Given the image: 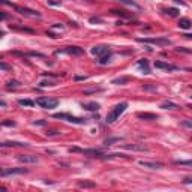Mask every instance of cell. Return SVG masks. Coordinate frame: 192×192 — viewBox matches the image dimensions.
<instances>
[{"label":"cell","instance_id":"obj_16","mask_svg":"<svg viewBox=\"0 0 192 192\" xmlns=\"http://www.w3.org/2000/svg\"><path fill=\"white\" fill-rule=\"evenodd\" d=\"M179 27L180 29H191V20L189 18H182L180 21H179Z\"/></svg>","mask_w":192,"mask_h":192},{"label":"cell","instance_id":"obj_4","mask_svg":"<svg viewBox=\"0 0 192 192\" xmlns=\"http://www.w3.org/2000/svg\"><path fill=\"white\" fill-rule=\"evenodd\" d=\"M17 12H20L21 15L24 17H30V18H41V12L35 11V9H29V8H23V6H18V5H14L12 6Z\"/></svg>","mask_w":192,"mask_h":192},{"label":"cell","instance_id":"obj_26","mask_svg":"<svg viewBox=\"0 0 192 192\" xmlns=\"http://www.w3.org/2000/svg\"><path fill=\"white\" fill-rule=\"evenodd\" d=\"M8 87H20V83L18 81H8Z\"/></svg>","mask_w":192,"mask_h":192},{"label":"cell","instance_id":"obj_8","mask_svg":"<svg viewBox=\"0 0 192 192\" xmlns=\"http://www.w3.org/2000/svg\"><path fill=\"white\" fill-rule=\"evenodd\" d=\"M62 53L72 54V56H81V54H84V50L80 48V47H66V48L62 50Z\"/></svg>","mask_w":192,"mask_h":192},{"label":"cell","instance_id":"obj_27","mask_svg":"<svg viewBox=\"0 0 192 192\" xmlns=\"http://www.w3.org/2000/svg\"><path fill=\"white\" fill-rule=\"evenodd\" d=\"M0 69L2 71H11V66L6 65V63H0Z\"/></svg>","mask_w":192,"mask_h":192},{"label":"cell","instance_id":"obj_33","mask_svg":"<svg viewBox=\"0 0 192 192\" xmlns=\"http://www.w3.org/2000/svg\"><path fill=\"white\" fill-rule=\"evenodd\" d=\"M101 18H90V23H101Z\"/></svg>","mask_w":192,"mask_h":192},{"label":"cell","instance_id":"obj_15","mask_svg":"<svg viewBox=\"0 0 192 192\" xmlns=\"http://www.w3.org/2000/svg\"><path fill=\"white\" fill-rule=\"evenodd\" d=\"M138 68H141V69L144 71V74H149V72H150V69H149V62H147L146 59L138 60Z\"/></svg>","mask_w":192,"mask_h":192},{"label":"cell","instance_id":"obj_10","mask_svg":"<svg viewBox=\"0 0 192 192\" xmlns=\"http://www.w3.org/2000/svg\"><path fill=\"white\" fill-rule=\"evenodd\" d=\"M155 68L158 69H164V71H177V66L165 63V62H155Z\"/></svg>","mask_w":192,"mask_h":192},{"label":"cell","instance_id":"obj_1","mask_svg":"<svg viewBox=\"0 0 192 192\" xmlns=\"http://www.w3.org/2000/svg\"><path fill=\"white\" fill-rule=\"evenodd\" d=\"M126 108H128V102H120V104H117V105L108 113V116H107V123H114V122L125 113Z\"/></svg>","mask_w":192,"mask_h":192},{"label":"cell","instance_id":"obj_18","mask_svg":"<svg viewBox=\"0 0 192 192\" xmlns=\"http://www.w3.org/2000/svg\"><path fill=\"white\" fill-rule=\"evenodd\" d=\"M138 117L140 119H144V120H156L158 119L156 114H150V113H140Z\"/></svg>","mask_w":192,"mask_h":192},{"label":"cell","instance_id":"obj_22","mask_svg":"<svg viewBox=\"0 0 192 192\" xmlns=\"http://www.w3.org/2000/svg\"><path fill=\"white\" fill-rule=\"evenodd\" d=\"M125 147H126V149H131V150H141V152H143V150H147L144 146H137V144H132V146H125Z\"/></svg>","mask_w":192,"mask_h":192},{"label":"cell","instance_id":"obj_28","mask_svg":"<svg viewBox=\"0 0 192 192\" xmlns=\"http://www.w3.org/2000/svg\"><path fill=\"white\" fill-rule=\"evenodd\" d=\"M116 141H120V138H110V140L105 141V146H110L111 143H116Z\"/></svg>","mask_w":192,"mask_h":192},{"label":"cell","instance_id":"obj_12","mask_svg":"<svg viewBox=\"0 0 192 192\" xmlns=\"http://www.w3.org/2000/svg\"><path fill=\"white\" fill-rule=\"evenodd\" d=\"M26 143H18V141H6L0 143V147H26Z\"/></svg>","mask_w":192,"mask_h":192},{"label":"cell","instance_id":"obj_25","mask_svg":"<svg viewBox=\"0 0 192 192\" xmlns=\"http://www.w3.org/2000/svg\"><path fill=\"white\" fill-rule=\"evenodd\" d=\"M102 89H99V87H96V89H86L84 90V95H90V93H96V92H101Z\"/></svg>","mask_w":192,"mask_h":192},{"label":"cell","instance_id":"obj_37","mask_svg":"<svg viewBox=\"0 0 192 192\" xmlns=\"http://www.w3.org/2000/svg\"><path fill=\"white\" fill-rule=\"evenodd\" d=\"M179 51H183V53H191V50H186V48H179Z\"/></svg>","mask_w":192,"mask_h":192},{"label":"cell","instance_id":"obj_35","mask_svg":"<svg viewBox=\"0 0 192 192\" xmlns=\"http://www.w3.org/2000/svg\"><path fill=\"white\" fill-rule=\"evenodd\" d=\"M50 5H60V2H54V0H48Z\"/></svg>","mask_w":192,"mask_h":192},{"label":"cell","instance_id":"obj_29","mask_svg":"<svg viewBox=\"0 0 192 192\" xmlns=\"http://www.w3.org/2000/svg\"><path fill=\"white\" fill-rule=\"evenodd\" d=\"M0 5H6V6H14V3L8 2V0H0Z\"/></svg>","mask_w":192,"mask_h":192},{"label":"cell","instance_id":"obj_19","mask_svg":"<svg viewBox=\"0 0 192 192\" xmlns=\"http://www.w3.org/2000/svg\"><path fill=\"white\" fill-rule=\"evenodd\" d=\"M110 57H111V53H110V54H105V56H101L99 60H98V63H99V65H107V63L110 62Z\"/></svg>","mask_w":192,"mask_h":192},{"label":"cell","instance_id":"obj_23","mask_svg":"<svg viewBox=\"0 0 192 192\" xmlns=\"http://www.w3.org/2000/svg\"><path fill=\"white\" fill-rule=\"evenodd\" d=\"M119 2H122V3H125V5H129V6H132V8H135V9H140V6H138L137 3L131 2V0H119Z\"/></svg>","mask_w":192,"mask_h":192},{"label":"cell","instance_id":"obj_34","mask_svg":"<svg viewBox=\"0 0 192 192\" xmlns=\"http://www.w3.org/2000/svg\"><path fill=\"white\" fill-rule=\"evenodd\" d=\"M146 90H156V87H152V86H144Z\"/></svg>","mask_w":192,"mask_h":192},{"label":"cell","instance_id":"obj_31","mask_svg":"<svg viewBox=\"0 0 192 192\" xmlns=\"http://www.w3.org/2000/svg\"><path fill=\"white\" fill-rule=\"evenodd\" d=\"M176 164H180V165H191V161H176Z\"/></svg>","mask_w":192,"mask_h":192},{"label":"cell","instance_id":"obj_24","mask_svg":"<svg viewBox=\"0 0 192 192\" xmlns=\"http://www.w3.org/2000/svg\"><path fill=\"white\" fill-rule=\"evenodd\" d=\"M165 12H167V14H168L170 17H177V15H179V11H177L176 8H171V9H167Z\"/></svg>","mask_w":192,"mask_h":192},{"label":"cell","instance_id":"obj_36","mask_svg":"<svg viewBox=\"0 0 192 192\" xmlns=\"http://www.w3.org/2000/svg\"><path fill=\"white\" fill-rule=\"evenodd\" d=\"M3 125H6V126H14L15 123H14V122H5Z\"/></svg>","mask_w":192,"mask_h":192},{"label":"cell","instance_id":"obj_2","mask_svg":"<svg viewBox=\"0 0 192 192\" xmlns=\"http://www.w3.org/2000/svg\"><path fill=\"white\" fill-rule=\"evenodd\" d=\"M41 108H45V110H51V108H56L59 105V101L54 99V98H48V96H42V98H38L36 102Z\"/></svg>","mask_w":192,"mask_h":192},{"label":"cell","instance_id":"obj_39","mask_svg":"<svg viewBox=\"0 0 192 192\" xmlns=\"http://www.w3.org/2000/svg\"><path fill=\"white\" fill-rule=\"evenodd\" d=\"M3 35H5V33H3V32H0V38H2V36H3Z\"/></svg>","mask_w":192,"mask_h":192},{"label":"cell","instance_id":"obj_6","mask_svg":"<svg viewBox=\"0 0 192 192\" xmlns=\"http://www.w3.org/2000/svg\"><path fill=\"white\" fill-rule=\"evenodd\" d=\"M110 53H111V50H110V47H107V45H96V47L92 48V54L98 56V57L105 56V54H110Z\"/></svg>","mask_w":192,"mask_h":192},{"label":"cell","instance_id":"obj_30","mask_svg":"<svg viewBox=\"0 0 192 192\" xmlns=\"http://www.w3.org/2000/svg\"><path fill=\"white\" fill-rule=\"evenodd\" d=\"M0 177H6V168L0 167Z\"/></svg>","mask_w":192,"mask_h":192},{"label":"cell","instance_id":"obj_17","mask_svg":"<svg viewBox=\"0 0 192 192\" xmlns=\"http://www.w3.org/2000/svg\"><path fill=\"white\" fill-rule=\"evenodd\" d=\"M161 108L162 110H179V105L174 104V102H164L161 105Z\"/></svg>","mask_w":192,"mask_h":192},{"label":"cell","instance_id":"obj_21","mask_svg":"<svg viewBox=\"0 0 192 192\" xmlns=\"http://www.w3.org/2000/svg\"><path fill=\"white\" fill-rule=\"evenodd\" d=\"M113 84H125V83H128V77H120V78H114L113 81H111Z\"/></svg>","mask_w":192,"mask_h":192},{"label":"cell","instance_id":"obj_11","mask_svg":"<svg viewBox=\"0 0 192 192\" xmlns=\"http://www.w3.org/2000/svg\"><path fill=\"white\" fill-rule=\"evenodd\" d=\"M140 165L144 167V168H150V170H156V168L162 167L161 162H146V161H140Z\"/></svg>","mask_w":192,"mask_h":192},{"label":"cell","instance_id":"obj_3","mask_svg":"<svg viewBox=\"0 0 192 192\" xmlns=\"http://www.w3.org/2000/svg\"><path fill=\"white\" fill-rule=\"evenodd\" d=\"M56 119H63L69 123H75V125H84L86 123V119H81V117H75V116H71V114H66V113H56L54 114Z\"/></svg>","mask_w":192,"mask_h":192},{"label":"cell","instance_id":"obj_38","mask_svg":"<svg viewBox=\"0 0 192 192\" xmlns=\"http://www.w3.org/2000/svg\"><path fill=\"white\" fill-rule=\"evenodd\" d=\"M0 107H6V102L5 101H0Z\"/></svg>","mask_w":192,"mask_h":192},{"label":"cell","instance_id":"obj_14","mask_svg":"<svg viewBox=\"0 0 192 192\" xmlns=\"http://www.w3.org/2000/svg\"><path fill=\"white\" fill-rule=\"evenodd\" d=\"M83 107L89 111H98L99 110V104H96V102H86V104H83Z\"/></svg>","mask_w":192,"mask_h":192},{"label":"cell","instance_id":"obj_32","mask_svg":"<svg viewBox=\"0 0 192 192\" xmlns=\"http://www.w3.org/2000/svg\"><path fill=\"white\" fill-rule=\"evenodd\" d=\"M6 18H8V15H6V14L0 12V21H3V20H6Z\"/></svg>","mask_w":192,"mask_h":192},{"label":"cell","instance_id":"obj_13","mask_svg":"<svg viewBox=\"0 0 192 192\" xmlns=\"http://www.w3.org/2000/svg\"><path fill=\"white\" fill-rule=\"evenodd\" d=\"M78 186L80 188H84V189H90V188H95L96 183L95 182H90V180H80L78 182Z\"/></svg>","mask_w":192,"mask_h":192},{"label":"cell","instance_id":"obj_7","mask_svg":"<svg viewBox=\"0 0 192 192\" xmlns=\"http://www.w3.org/2000/svg\"><path fill=\"white\" fill-rule=\"evenodd\" d=\"M20 162H23V164H38V156H33V155H18V158H17Z\"/></svg>","mask_w":192,"mask_h":192},{"label":"cell","instance_id":"obj_20","mask_svg":"<svg viewBox=\"0 0 192 192\" xmlns=\"http://www.w3.org/2000/svg\"><path fill=\"white\" fill-rule=\"evenodd\" d=\"M18 104H20L21 107H33V105H35V102L30 101V99H20Z\"/></svg>","mask_w":192,"mask_h":192},{"label":"cell","instance_id":"obj_9","mask_svg":"<svg viewBox=\"0 0 192 192\" xmlns=\"http://www.w3.org/2000/svg\"><path fill=\"white\" fill-rule=\"evenodd\" d=\"M71 152H81L84 155H90V156H102V152L98 149H86V150H80V149H71Z\"/></svg>","mask_w":192,"mask_h":192},{"label":"cell","instance_id":"obj_5","mask_svg":"<svg viewBox=\"0 0 192 192\" xmlns=\"http://www.w3.org/2000/svg\"><path fill=\"white\" fill-rule=\"evenodd\" d=\"M138 42H144V44H155V45H161V47H164V45H170L171 44V41L168 39V38H140L138 39Z\"/></svg>","mask_w":192,"mask_h":192}]
</instances>
